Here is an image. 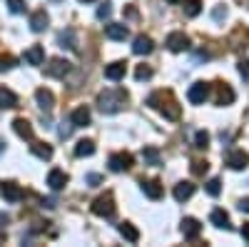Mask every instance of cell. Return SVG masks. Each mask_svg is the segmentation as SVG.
Listing matches in <instances>:
<instances>
[{
  "mask_svg": "<svg viewBox=\"0 0 249 247\" xmlns=\"http://www.w3.org/2000/svg\"><path fill=\"white\" fill-rule=\"evenodd\" d=\"M150 77H152V70H150L147 65H140V68L135 70V80H140V82H142V80H150Z\"/></svg>",
  "mask_w": 249,
  "mask_h": 247,
  "instance_id": "obj_33",
  "label": "cell"
},
{
  "mask_svg": "<svg viewBox=\"0 0 249 247\" xmlns=\"http://www.w3.org/2000/svg\"><path fill=\"white\" fill-rule=\"evenodd\" d=\"M147 105L155 108L160 115H164L167 120H179V105L170 90H157L147 97Z\"/></svg>",
  "mask_w": 249,
  "mask_h": 247,
  "instance_id": "obj_1",
  "label": "cell"
},
{
  "mask_svg": "<svg viewBox=\"0 0 249 247\" xmlns=\"http://www.w3.org/2000/svg\"><path fill=\"white\" fill-rule=\"evenodd\" d=\"M88 182H90V185H92V188H97V185H100V182H102V177H100V175H95V172H92V175H88Z\"/></svg>",
  "mask_w": 249,
  "mask_h": 247,
  "instance_id": "obj_39",
  "label": "cell"
},
{
  "mask_svg": "<svg viewBox=\"0 0 249 247\" xmlns=\"http://www.w3.org/2000/svg\"><path fill=\"white\" fill-rule=\"evenodd\" d=\"M13 130L23 137V140H30V142H33V125H30L25 117H15V120H13Z\"/></svg>",
  "mask_w": 249,
  "mask_h": 247,
  "instance_id": "obj_16",
  "label": "cell"
},
{
  "mask_svg": "<svg viewBox=\"0 0 249 247\" xmlns=\"http://www.w3.org/2000/svg\"><path fill=\"white\" fill-rule=\"evenodd\" d=\"M207 192H210L212 197H217V195L222 192V182H219L217 177H212L210 182H207Z\"/></svg>",
  "mask_w": 249,
  "mask_h": 247,
  "instance_id": "obj_32",
  "label": "cell"
},
{
  "mask_svg": "<svg viewBox=\"0 0 249 247\" xmlns=\"http://www.w3.org/2000/svg\"><path fill=\"white\" fill-rule=\"evenodd\" d=\"M97 18H100V20H110V18H112V5H110V3L100 5V8H97Z\"/></svg>",
  "mask_w": 249,
  "mask_h": 247,
  "instance_id": "obj_34",
  "label": "cell"
},
{
  "mask_svg": "<svg viewBox=\"0 0 249 247\" xmlns=\"http://www.w3.org/2000/svg\"><path fill=\"white\" fill-rule=\"evenodd\" d=\"M90 120H92V115H90V110H88L85 105H82V108H75L72 115H70L72 128H85V125H90Z\"/></svg>",
  "mask_w": 249,
  "mask_h": 247,
  "instance_id": "obj_10",
  "label": "cell"
},
{
  "mask_svg": "<svg viewBox=\"0 0 249 247\" xmlns=\"http://www.w3.org/2000/svg\"><path fill=\"white\" fill-rule=\"evenodd\" d=\"M80 3H95V0H80Z\"/></svg>",
  "mask_w": 249,
  "mask_h": 247,
  "instance_id": "obj_46",
  "label": "cell"
},
{
  "mask_svg": "<svg viewBox=\"0 0 249 247\" xmlns=\"http://www.w3.org/2000/svg\"><path fill=\"white\" fill-rule=\"evenodd\" d=\"M207 145H210V135H207L204 130H199V133L195 135V148H199V150H204Z\"/></svg>",
  "mask_w": 249,
  "mask_h": 247,
  "instance_id": "obj_31",
  "label": "cell"
},
{
  "mask_svg": "<svg viewBox=\"0 0 249 247\" xmlns=\"http://www.w3.org/2000/svg\"><path fill=\"white\" fill-rule=\"evenodd\" d=\"M175 200L177 202H184V200H190L192 195H195V185L192 182H179V185H175Z\"/></svg>",
  "mask_w": 249,
  "mask_h": 247,
  "instance_id": "obj_22",
  "label": "cell"
},
{
  "mask_svg": "<svg viewBox=\"0 0 249 247\" xmlns=\"http://www.w3.org/2000/svg\"><path fill=\"white\" fill-rule=\"evenodd\" d=\"M13 65H15V57H13V55H0V73L10 70Z\"/></svg>",
  "mask_w": 249,
  "mask_h": 247,
  "instance_id": "obj_35",
  "label": "cell"
},
{
  "mask_svg": "<svg viewBox=\"0 0 249 247\" xmlns=\"http://www.w3.org/2000/svg\"><path fill=\"white\" fill-rule=\"evenodd\" d=\"M35 100H37L40 110H45V113H50V110L55 108V97H53V93L45 90V88H37V90H35Z\"/></svg>",
  "mask_w": 249,
  "mask_h": 247,
  "instance_id": "obj_9",
  "label": "cell"
},
{
  "mask_svg": "<svg viewBox=\"0 0 249 247\" xmlns=\"http://www.w3.org/2000/svg\"><path fill=\"white\" fill-rule=\"evenodd\" d=\"M70 133H72V125H62L60 128V137H70Z\"/></svg>",
  "mask_w": 249,
  "mask_h": 247,
  "instance_id": "obj_40",
  "label": "cell"
},
{
  "mask_svg": "<svg viewBox=\"0 0 249 247\" xmlns=\"http://www.w3.org/2000/svg\"><path fill=\"white\" fill-rule=\"evenodd\" d=\"M48 23H50V18H48L45 10H35V13L30 15V28H33V33H43V30L48 28Z\"/></svg>",
  "mask_w": 249,
  "mask_h": 247,
  "instance_id": "obj_13",
  "label": "cell"
},
{
  "mask_svg": "<svg viewBox=\"0 0 249 247\" xmlns=\"http://www.w3.org/2000/svg\"><path fill=\"white\" fill-rule=\"evenodd\" d=\"M227 165H230L232 170H244L249 165V155L244 150H232L230 157H227Z\"/></svg>",
  "mask_w": 249,
  "mask_h": 247,
  "instance_id": "obj_12",
  "label": "cell"
},
{
  "mask_svg": "<svg viewBox=\"0 0 249 247\" xmlns=\"http://www.w3.org/2000/svg\"><path fill=\"white\" fill-rule=\"evenodd\" d=\"M8 8H10V13H15V15H20V13L25 10L23 0H8Z\"/></svg>",
  "mask_w": 249,
  "mask_h": 247,
  "instance_id": "obj_36",
  "label": "cell"
},
{
  "mask_svg": "<svg viewBox=\"0 0 249 247\" xmlns=\"http://www.w3.org/2000/svg\"><path fill=\"white\" fill-rule=\"evenodd\" d=\"M242 237H244V240L249 242V222H247V225H244V228H242Z\"/></svg>",
  "mask_w": 249,
  "mask_h": 247,
  "instance_id": "obj_43",
  "label": "cell"
},
{
  "mask_svg": "<svg viewBox=\"0 0 249 247\" xmlns=\"http://www.w3.org/2000/svg\"><path fill=\"white\" fill-rule=\"evenodd\" d=\"M210 220H212L214 228H224V230H230V215H227L224 210H214V212L210 215Z\"/></svg>",
  "mask_w": 249,
  "mask_h": 247,
  "instance_id": "obj_28",
  "label": "cell"
},
{
  "mask_svg": "<svg viewBox=\"0 0 249 247\" xmlns=\"http://www.w3.org/2000/svg\"><path fill=\"white\" fill-rule=\"evenodd\" d=\"M105 35H107L110 40H127L130 30H127V25H124V23H110V25L105 28Z\"/></svg>",
  "mask_w": 249,
  "mask_h": 247,
  "instance_id": "obj_15",
  "label": "cell"
},
{
  "mask_svg": "<svg viewBox=\"0 0 249 247\" xmlns=\"http://www.w3.org/2000/svg\"><path fill=\"white\" fill-rule=\"evenodd\" d=\"M57 43H60V48H68V50H77V43H75V30H72V28L62 30V33L57 35Z\"/></svg>",
  "mask_w": 249,
  "mask_h": 247,
  "instance_id": "obj_23",
  "label": "cell"
},
{
  "mask_svg": "<svg viewBox=\"0 0 249 247\" xmlns=\"http://www.w3.org/2000/svg\"><path fill=\"white\" fill-rule=\"evenodd\" d=\"M18 108V95L8 88H0V110H13Z\"/></svg>",
  "mask_w": 249,
  "mask_h": 247,
  "instance_id": "obj_21",
  "label": "cell"
},
{
  "mask_svg": "<svg viewBox=\"0 0 249 247\" xmlns=\"http://www.w3.org/2000/svg\"><path fill=\"white\" fill-rule=\"evenodd\" d=\"M184 13H187V18H197L202 13V0H190L184 5Z\"/></svg>",
  "mask_w": 249,
  "mask_h": 247,
  "instance_id": "obj_30",
  "label": "cell"
},
{
  "mask_svg": "<svg viewBox=\"0 0 249 247\" xmlns=\"http://www.w3.org/2000/svg\"><path fill=\"white\" fill-rule=\"evenodd\" d=\"M167 48H170L172 53L190 50V38H187L184 33H170V35H167Z\"/></svg>",
  "mask_w": 249,
  "mask_h": 247,
  "instance_id": "obj_5",
  "label": "cell"
},
{
  "mask_svg": "<svg viewBox=\"0 0 249 247\" xmlns=\"http://www.w3.org/2000/svg\"><path fill=\"white\" fill-rule=\"evenodd\" d=\"M0 192H3V197H5L8 202H20V200L25 197L23 188H20V185H15V182H0Z\"/></svg>",
  "mask_w": 249,
  "mask_h": 247,
  "instance_id": "obj_6",
  "label": "cell"
},
{
  "mask_svg": "<svg viewBox=\"0 0 249 247\" xmlns=\"http://www.w3.org/2000/svg\"><path fill=\"white\" fill-rule=\"evenodd\" d=\"M124 102H127V93L120 90V88H110V90H102L97 95V108L105 113V115H115L124 108Z\"/></svg>",
  "mask_w": 249,
  "mask_h": 247,
  "instance_id": "obj_2",
  "label": "cell"
},
{
  "mask_svg": "<svg viewBox=\"0 0 249 247\" xmlns=\"http://www.w3.org/2000/svg\"><path fill=\"white\" fill-rule=\"evenodd\" d=\"M207 95H210V85H207V82H195V85L190 88V93H187L190 102H195V105H202V102L207 100Z\"/></svg>",
  "mask_w": 249,
  "mask_h": 247,
  "instance_id": "obj_8",
  "label": "cell"
},
{
  "mask_svg": "<svg viewBox=\"0 0 249 247\" xmlns=\"http://www.w3.org/2000/svg\"><path fill=\"white\" fill-rule=\"evenodd\" d=\"M237 70H239V75L249 82V60H239V65H237Z\"/></svg>",
  "mask_w": 249,
  "mask_h": 247,
  "instance_id": "obj_38",
  "label": "cell"
},
{
  "mask_svg": "<svg viewBox=\"0 0 249 247\" xmlns=\"http://www.w3.org/2000/svg\"><path fill=\"white\" fill-rule=\"evenodd\" d=\"M227 15V10H222V8H214V20H222Z\"/></svg>",
  "mask_w": 249,
  "mask_h": 247,
  "instance_id": "obj_42",
  "label": "cell"
},
{
  "mask_svg": "<svg viewBox=\"0 0 249 247\" xmlns=\"http://www.w3.org/2000/svg\"><path fill=\"white\" fill-rule=\"evenodd\" d=\"M142 157L147 165H160V150L157 148H144L142 150Z\"/></svg>",
  "mask_w": 249,
  "mask_h": 247,
  "instance_id": "obj_29",
  "label": "cell"
},
{
  "mask_svg": "<svg viewBox=\"0 0 249 247\" xmlns=\"http://www.w3.org/2000/svg\"><path fill=\"white\" fill-rule=\"evenodd\" d=\"M207 57H210V55H207L204 50H197V60H207Z\"/></svg>",
  "mask_w": 249,
  "mask_h": 247,
  "instance_id": "obj_44",
  "label": "cell"
},
{
  "mask_svg": "<svg viewBox=\"0 0 249 247\" xmlns=\"http://www.w3.org/2000/svg\"><path fill=\"white\" fill-rule=\"evenodd\" d=\"M207 170H210V165H207V162H202V160L192 162V172H195V175H204Z\"/></svg>",
  "mask_w": 249,
  "mask_h": 247,
  "instance_id": "obj_37",
  "label": "cell"
},
{
  "mask_svg": "<svg viewBox=\"0 0 249 247\" xmlns=\"http://www.w3.org/2000/svg\"><path fill=\"white\" fill-rule=\"evenodd\" d=\"M92 212L97 217H112L115 215V197L107 192V195H102L92 202Z\"/></svg>",
  "mask_w": 249,
  "mask_h": 247,
  "instance_id": "obj_3",
  "label": "cell"
},
{
  "mask_svg": "<svg viewBox=\"0 0 249 247\" xmlns=\"http://www.w3.org/2000/svg\"><path fill=\"white\" fill-rule=\"evenodd\" d=\"M120 235L127 240V242H137V240H140L137 228H135V225H130V222H122V225H120Z\"/></svg>",
  "mask_w": 249,
  "mask_h": 247,
  "instance_id": "obj_27",
  "label": "cell"
},
{
  "mask_svg": "<svg viewBox=\"0 0 249 247\" xmlns=\"http://www.w3.org/2000/svg\"><path fill=\"white\" fill-rule=\"evenodd\" d=\"M199 232H202V225H199L195 217H184V220H182V235H184L187 240H195Z\"/></svg>",
  "mask_w": 249,
  "mask_h": 247,
  "instance_id": "obj_14",
  "label": "cell"
},
{
  "mask_svg": "<svg viewBox=\"0 0 249 247\" xmlns=\"http://www.w3.org/2000/svg\"><path fill=\"white\" fill-rule=\"evenodd\" d=\"M239 210H242V212H249V197L239 200Z\"/></svg>",
  "mask_w": 249,
  "mask_h": 247,
  "instance_id": "obj_41",
  "label": "cell"
},
{
  "mask_svg": "<svg viewBox=\"0 0 249 247\" xmlns=\"http://www.w3.org/2000/svg\"><path fill=\"white\" fill-rule=\"evenodd\" d=\"M48 185H50V190L57 192V190H62L68 185V175L62 172V170H50L48 172Z\"/></svg>",
  "mask_w": 249,
  "mask_h": 247,
  "instance_id": "obj_18",
  "label": "cell"
},
{
  "mask_svg": "<svg viewBox=\"0 0 249 247\" xmlns=\"http://www.w3.org/2000/svg\"><path fill=\"white\" fill-rule=\"evenodd\" d=\"M95 152V142L92 140H80L75 145V157H90Z\"/></svg>",
  "mask_w": 249,
  "mask_h": 247,
  "instance_id": "obj_26",
  "label": "cell"
},
{
  "mask_svg": "<svg viewBox=\"0 0 249 247\" xmlns=\"http://www.w3.org/2000/svg\"><path fill=\"white\" fill-rule=\"evenodd\" d=\"M167 3H172V5H177V3H182V0H167Z\"/></svg>",
  "mask_w": 249,
  "mask_h": 247,
  "instance_id": "obj_45",
  "label": "cell"
},
{
  "mask_svg": "<svg viewBox=\"0 0 249 247\" xmlns=\"http://www.w3.org/2000/svg\"><path fill=\"white\" fill-rule=\"evenodd\" d=\"M132 162H135V157L130 152H115L110 157V170L112 172H127L132 168Z\"/></svg>",
  "mask_w": 249,
  "mask_h": 247,
  "instance_id": "obj_4",
  "label": "cell"
},
{
  "mask_svg": "<svg viewBox=\"0 0 249 247\" xmlns=\"http://www.w3.org/2000/svg\"><path fill=\"white\" fill-rule=\"evenodd\" d=\"M70 63H68V60H60V57H53L50 60V65L45 68V73L50 75V77H65L68 73H70Z\"/></svg>",
  "mask_w": 249,
  "mask_h": 247,
  "instance_id": "obj_7",
  "label": "cell"
},
{
  "mask_svg": "<svg viewBox=\"0 0 249 247\" xmlns=\"http://www.w3.org/2000/svg\"><path fill=\"white\" fill-rule=\"evenodd\" d=\"M25 63H28V65H43V63H45V50H43V45H33L30 50H25Z\"/></svg>",
  "mask_w": 249,
  "mask_h": 247,
  "instance_id": "obj_19",
  "label": "cell"
},
{
  "mask_svg": "<svg viewBox=\"0 0 249 247\" xmlns=\"http://www.w3.org/2000/svg\"><path fill=\"white\" fill-rule=\"evenodd\" d=\"M152 50H155L152 38H147V35H137L135 38V45H132V53L135 55H150Z\"/></svg>",
  "mask_w": 249,
  "mask_h": 247,
  "instance_id": "obj_11",
  "label": "cell"
},
{
  "mask_svg": "<svg viewBox=\"0 0 249 247\" xmlns=\"http://www.w3.org/2000/svg\"><path fill=\"white\" fill-rule=\"evenodd\" d=\"M142 190L150 200H160L162 197V182L160 180H142Z\"/></svg>",
  "mask_w": 249,
  "mask_h": 247,
  "instance_id": "obj_20",
  "label": "cell"
},
{
  "mask_svg": "<svg viewBox=\"0 0 249 247\" xmlns=\"http://www.w3.org/2000/svg\"><path fill=\"white\" fill-rule=\"evenodd\" d=\"M124 73H127V63H112L105 68V77L107 80H122Z\"/></svg>",
  "mask_w": 249,
  "mask_h": 247,
  "instance_id": "obj_24",
  "label": "cell"
},
{
  "mask_svg": "<svg viewBox=\"0 0 249 247\" xmlns=\"http://www.w3.org/2000/svg\"><path fill=\"white\" fill-rule=\"evenodd\" d=\"M30 152H33L35 157H40V160H53V148L45 145V142H33Z\"/></svg>",
  "mask_w": 249,
  "mask_h": 247,
  "instance_id": "obj_25",
  "label": "cell"
},
{
  "mask_svg": "<svg viewBox=\"0 0 249 247\" xmlns=\"http://www.w3.org/2000/svg\"><path fill=\"white\" fill-rule=\"evenodd\" d=\"M232 102H234V90L227 82H219L217 85V105H232Z\"/></svg>",
  "mask_w": 249,
  "mask_h": 247,
  "instance_id": "obj_17",
  "label": "cell"
},
{
  "mask_svg": "<svg viewBox=\"0 0 249 247\" xmlns=\"http://www.w3.org/2000/svg\"><path fill=\"white\" fill-rule=\"evenodd\" d=\"M0 152H3V145H0Z\"/></svg>",
  "mask_w": 249,
  "mask_h": 247,
  "instance_id": "obj_47",
  "label": "cell"
}]
</instances>
